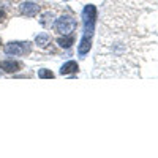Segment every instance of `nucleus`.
Returning <instances> with one entry per match:
<instances>
[{"instance_id": "nucleus-1", "label": "nucleus", "mask_w": 158, "mask_h": 158, "mask_svg": "<svg viewBox=\"0 0 158 158\" xmlns=\"http://www.w3.org/2000/svg\"><path fill=\"white\" fill-rule=\"evenodd\" d=\"M52 27H54V30L59 35H70L77 29V21L71 15H62L60 18H57L54 21Z\"/></svg>"}, {"instance_id": "nucleus-2", "label": "nucleus", "mask_w": 158, "mask_h": 158, "mask_svg": "<svg viewBox=\"0 0 158 158\" xmlns=\"http://www.w3.org/2000/svg\"><path fill=\"white\" fill-rule=\"evenodd\" d=\"M3 51L10 57H22V56L30 54L32 43H29V41H10L5 44Z\"/></svg>"}, {"instance_id": "nucleus-3", "label": "nucleus", "mask_w": 158, "mask_h": 158, "mask_svg": "<svg viewBox=\"0 0 158 158\" xmlns=\"http://www.w3.org/2000/svg\"><path fill=\"white\" fill-rule=\"evenodd\" d=\"M82 21H84V35H94L95 21H97V8H95V5H85L84 6Z\"/></svg>"}, {"instance_id": "nucleus-4", "label": "nucleus", "mask_w": 158, "mask_h": 158, "mask_svg": "<svg viewBox=\"0 0 158 158\" xmlns=\"http://www.w3.org/2000/svg\"><path fill=\"white\" fill-rule=\"evenodd\" d=\"M22 62L19 60H13V59H6V60H2L0 62V70L8 73V74H13V73H18L22 70Z\"/></svg>"}, {"instance_id": "nucleus-5", "label": "nucleus", "mask_w": 158, "mask_h": 158, "mask_svg": "<svg viewBox=\"0 0 158 158\" xmlns=\"http://www.w3.org/2000/svg\"><path fill=\"white\" fill-rule=\"evenodd\" d=\"M19 10H21V15L25 16V18H35L38 13H40V6H38V3L30 2V0H29V2L21 3Z\"/></svg>"}, {"instance_id": "nucleus-6", "label": "nucleus", "mask_w": 158, "mask_h": 158, "mask_svg": "<svg viewBox=\"0 0 158 158\" xmlns=\"http://www.w3.org/2000/svg\"><path fill=\"white\" fill-rule=\"evenodd\" d=\"M90 49H92V35H82L81 41H79V46H77V54H79V57L87 56Z\"/></svg>"}, {"instance_id": "nucleus-7", "label": "nucleus", "mask_w": 158, "mask_h": 158, "mask_svg": "<svg viewBox=\"0 0 158 158\" xmlns=\"http://www.w3.org/2000/svg\"><path fill=\"white\" fill-rule=\"evenodd\" d=\"M77 71H79V65H77V62H74V60L65 62L62 67H60V74H62V76L73 74V73H77Z\"/></svg>"}, {"instance_id": "nucleus-8", "label": "nucleus", "mask_w": 158, "mask_h": 158, "mask_svg": "<svg viewBox=\"0 0 158 158\" xmlns=\"http://www.w3.org/2000/svg\"><path fill=\"white\" fill-rule=\"evenodd\" d=\"M57 44L62 49H70L74 44V35L73 33H70V35H60L57 38Z\"/></svg>"}, {"instance_id": "nucleus-9", "label": "nucleus", "mask_w": 158, "mask_h": 158, "mask_svg": "<svg viewBox=\"0 0 158 158\" xmlns=\"http://www.w3.org/2000/svg\"><path fill=\"white\" fill-rule=\"evenodd\" d=\"M35 43L38 48H41V49H46L49 44H51V35L49 33H40L35 36Z\"/></svg>"}, {"instance_id": "nucleus-10", "label": "nucleus", "mask_w": 158, "mask_h": 158, "mask_svg": "<svg viewBox=\"0 0 158 158\" xmlns=\"http://www.w3.org/2000/svg\"><path fill=\"white\" fill-rule=\"evenodd\" d=\"M52 19H54V15L52 13H44V15L40 18V24L43 25V27H51V24H52Z\"/></svg>"}, {"instance_id": "nucleus-11", "label": "nucleus", "mask_w": 158, "mask_h": 158, "mask_svg": "<svg viewBox=\"0 0 158 158\" xmlns=\"http://www.w3.org/2000/svg\"><path fill=\"white\" fill-rule=\"evenodd\" d=\"M38 77L40 79H54L56 74L48 68H41V70H38Z\"/></svg>"}, {"instance_id": "nucleus-12", "label": "nucleus", "mask_w": 158, "mask_h": 158, "mask_svg": "<svg viewBox=\"0 0 158 158\" xmlns=\"http://www.w3.org/2000/svg\"><path fill=\"white\" fill-rule=\"evenodd\" d=\"M5 19H6V11H5V8L2 5H0V24L5 22Z\"/></svg>"}, {"instance_id": "nucleus-13", "label": "nucleus", "mask_w": 158, "mask_h": 158, "mask_svg": "<svg viewBox=\"0 0 158 158\" xmlns=\"http://www.w3.org/2000/svg\"><path fill=\"white\" fill-rule=\"evenodd\" d=\"M0 46H2V40H0Z\"/></svg>"}, {"instance_id": "nucleus-14", "label": "nucleus", "mask_w": 158, "mask_h": 158, "mask_svg": "<svg viewBox=\"0 0 158 158\" xmlns=\"http://www.w3.org/2000/svg\"><path fill=\"white\" fill-rule=\"evenodd\" d=\"M65 2H70V0H65Z\"/></svg>"}]
</instances>
